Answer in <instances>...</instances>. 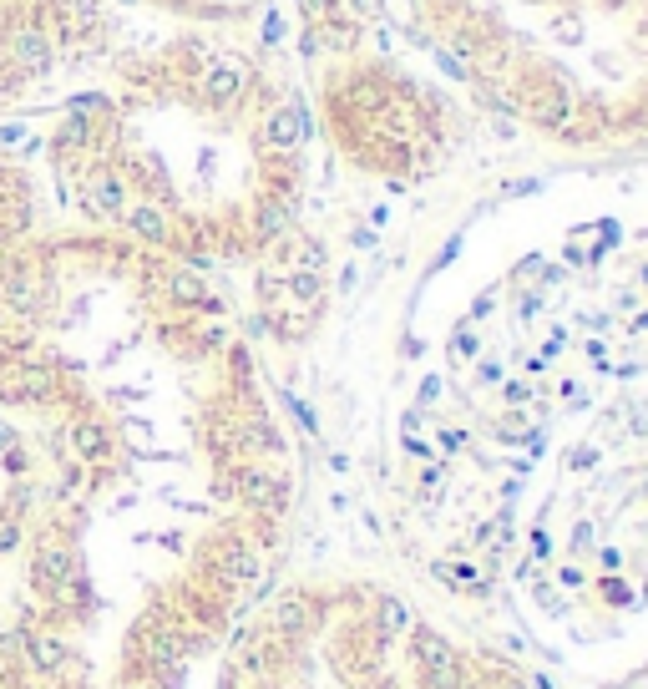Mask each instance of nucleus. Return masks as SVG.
<instances>
[{"label": "nucleus", "instance_id": "nucleus-1", "mask_svg": "<svg viewBox=\"0 0 648 689\" xmlns=\"http://www.w3.org/2000/svg\"><path fill=\"white\" fill-rule=\"evenodd\" d=\"M0 406L41 451L6 593L41 689H193L284 578L299 451L228 289L41 223L0 269Z\"/></svg>", "mask_w": 648, "mask_h": 689}, {"label": "nucleus", "instance_id": "nucleus-2", "mask_svg": "<svg viewBox=\"0 0 648 689\" xmlns=\"http://www.w3.org/2000/svg\"><path fill=\"white\" fill-rule=\"evenodd\" d=\"M309 142L304 92L259 46L173 26L56 107L46 178L76 228L264 279L309 259Z\"/></svg>", "mask_w": 648, "mask_h": 689}, {"label": "nucleus", "instance_id": "nucleus-3", "mask_svg": "<svg viewBox=\"0 0 648 689\" xmlns=\"http://www.w3.org/2000/svg\"><path fill=\"white\" fill-rule=\"evenodd\" d=\"M497 117L562 152L648 142V0H405Z\"/></svg>", "mask_w": 648, "mask_h": 689}, {"label": "nucleus", "instance_id": "nucleus-4", "mask_svg": "<svg viewBox=\"0 0 648 689\" xmlns=\"http://www.w3.org/2000/svg\"><path fill=\"white\" fill-rule=\"evenodd\" d=\"M208 689H537L370 573L279 578L208 664Z\"/></svg>", "mask_w": 648, "mask_h": 689}, {"label": "nucleus", "instance_id": "nucleus-5", "mask_svg": "<svg viewBox=\"0 0 648 689\" xmlns=\"http://www.w3.org/2000/svg\"><path fill=\"white\" fill-rule=\"evenodd\" d=\"M309 122L330 152L385 188H421L456 163L466 117L451 92L380 46L314 36Z\"/></svg>", "mask_w": 648, "mask_h": 689}, {"label": "nucleus", "instance_id": "nucleus-6", "mask_svg": "<svg viewBox=\"0 0 648 689\" xmlns=\"http://www.w3.org/2000/svg\"><path fill=\"white\" fill-rule=\"evenodd\" d=\"M112 41L117 21L107 0H0V117L102 61Z\"/></svg>", "mask_w": 648, "mask_h": 689}, {"label": "nucleus", "instance_id": "nucleus-7", "mask_svg": "<svg viewBox=\"0 0 648 689\" xmlns=\"http://www.w3.org/2000/svg\"><path fill=\"white\" fill-rule=\"evenodd\" d=\"M41 502V451L31 431L0 406V588L11 578V563L31 532Z\"/></svg>", "mask_w": 648, "mask_h": 689}, {"label": "nucleus", "instance_id": "nucleus-8", "mask_svg": "<svg viewBox=\"0 0 648 689\" xmlns=\"http://www.w3.org/2000/svg\"><path fill=\"white\" fill-rule=\"evenodd\" d=\"M41 228V178L21 152L0 137V269Z\"/></svg>", "mask_w": 648, "mask_h": 689}, {"label": "nucleus", "instance_id": "nucleus-9", "mask_svg": "<svg viewBox=\"0 0 648 689\" xmlns=\"http://www.w3.org/2000/svg\"><path fill=\"white\" fill-rule=\"evenodd\" d=\"M107 6H132L188 31H243L264 11V0H107Z\"/></svg>", "mask_w": 648, "mask_h": 689}, {"label": "nucleus", "instance_id": "nucleus-10", "mask_svg": "<svg viewBox=\"0 0 648 689\" xmlns=\"http://www.w3.org/2000/svg\"><path fill=\"white\" fill-rule=\"evenodd\" d=\"M0 689H41L36 684V669H31V654H26V639H21V624H16V608H11V593L0 588Z\"/></svg>", "mask_w": 648, "mask_h": 689}]
</instances>
